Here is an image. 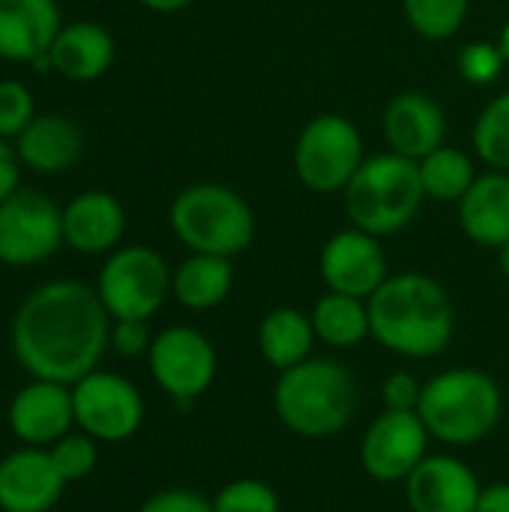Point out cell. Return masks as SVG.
Listing matches in <instances>:
<instances>
[{
	"label": "cell",
	"instance_id": "8992f818",
	"mask_svg": "<svg viewBox=\"0 0 509 512\" xmlns=\"http://www.w3.org/2000/svg\"><path fill=\"white\" fill-rule=\"evenodd\" d=\"M171 228L186 249L219 258H234L255 240L252 207L222 183L186 186L171 204Z\"/></svg>",
	"mask_w": 509,
	"mask_h": 512
},
{
	"label": "cell",
	"instance_id": "d6986e66",
	"mask_svg": "<svg viewBox=\"0 0 509 512\" xmlns=\"http://www.w3.org/2000/svg\"><path fill=\"white\" fill-rule=\"evenodd\" d=\"M126 231L123 204L102 189H90L75 195L63 207V240L75 252L99 255L120 243Z\"/></svg>",
	"mask_w": 509,
	"mask_h": 512
},
{
	"label": "cell",
	"instance_id": "7402d4cb",
	"mask_svg": "<svg viewBox=\"0 0 509 512\" xmlns=\"http://www.w3.org/2000/svg\"><path fill=\"white\" fill-rule=\"evenodd\" d=\"M48 54L54 72L72 81H93L114 63V39L96 21H72L60 27Z\"/></svg>",
	"mask_w": 509,
	"mask_h": 512
},
{
	"label": "cell",
	"instance_id": "1f68e13d",
	"mask_svg": "<svg viewBox=\"0 0 509 512\" xmlns=\"http://www.w3.org/2000/svg\"><path fill=\"white\" fill-rule=\"evenodd\" d=\"M459 75L468 81V84H492L501 78V69H504V54L498 48V42H468L462 51H459Z\"/></svg>",
	"mask_w": 509,
	"mask_h": 512
},
{
	"label": "cell",
	"instance_id": "52a82bcc",
	"mask_svg": "<svg viewBox=\"0 0 509 512\" xmlns=\"http://www.w3.org/2000/svg\"><path fill=\"white\" fill-rule=\"evenodd\" d=\"M171 276L174 273L156 249L126 246L102 264L96 294L111 321H150L171 294Z\"/></svg>",
	"mask_w": 509,
	"mask_h": 512
},
{
	"label": "cell",
	"instance_id": "5bb4252c",
	"mask_svg": "<svg viewBox=\"0 0 509 512\" xmlns=\"http://www.w3.org/2000/svg\"><path fill=\"white\" fill-rule=\"evenodd\" d=\"M483 483L456 453H429L405 480L411 512H477Z\"/></svg>",
	"mask_w": 509,
	"mask_h": 512
},
{
	"label": "cell",
	"instance_id": "6da1fadb",
	"mask_svg": "<svg viewBox=\"0 0 509 512\" xmlns=\"http://www.w3.org/2000/svg\"><path fill=\"white\" fill-rule=\"evenodd\" d=\"M111 345V315L96 288L57 279L18 306L12 318V351L21 369L39 381L78 384L99 369Z\"/></svg>",
	"mask_w": 509,
	"mask_h": 512
},
{
	"label": "cell",
	"instance_id": "8d00e7d4",
	"mask_svg": "<svg viewBox=\"0 0 509 512\" xmlns=\"http://www.w3.org/2000/svg\"><path fill=\"white\" fill-rule=\"evenodd\" d=\"M477 512H509V483H489V486H483Z\"/></svg>",
	"mask_w": 509,
	"mask_h": 512
},
{
	"label": "cell",
	"instance_id": "44dd1931",
	"mask_svg": "<svg viewBox=\"0 0 509 512\" xmlns=\"http://www.w3.org/2000/svg\"><path fill=\"white\" fill-rule=\"evenodd\" d=\"M459 222L480 246L501 249L509 243V171H489L471 183L459 201Z\"/></svg>",
	"mask_w": 509,
	"mask_h": 512
},
{
	"label": "cell",
	"instance_id": "e575fe53",
	"mask_svg": "<svg viewBox=\"0 0 509 512\" xmlns=\"http://www.w3.org/2000/svg\"><path fill=\"white\" fill-rule=\"evenodd\" d=\"M153 345V333L147 327V321H138V318H126V321H111V348L120 354V357H147Z\"/></svg>",
	"mask_w": 509,
	"mask_h": 512
},
{
	"label": "cell",
	"instance_id": "ab89813d",
	"mask_svg": "<svg viewBox=\"0 0 509 512\" xmlns=\"http://www.w3.org/2000/svg\"><path fill=\"white\" fill-rule=\"evenodd\" d=\"M498 48H501V54H504V60L509 63V24L501 30V39H498Z\"/></svg>",
	"mask_w": 509,
	"mask_h": 512
},
{
	"label": "cell",
	"instance_id": "5b68a950",
	"mask_svg": "<svg viewBox=\"0 0 509 512\" xmlns=\"http://www.w3.org/2000/svg\"><path fill=\"white\" fill-rule=\"evenodd\" d=\"M423 198L420 165L393 150L363 159L345 186V210L351 225L372 237L399 234L417 216Z\"/></svg>",
	"mask_w": 509,
	"mask_h": 512
},
{
	"label": "cell",
	"instance_id": "4dcf8cb0",
	"mask_svg": "<svg viewBox=\"0 0 509 512\" xmlns=\"http://www.w3.org/2000/svg\"><path fill=\"white\" fill-rule=\"evenodd\" d=\"M33 117V93L21 81H0V138H18Z\"/></svg>",
	"mask_w": 509,
	"mask_h": 512
},
{
	"label": "cell",
	"instance_id": "603a6c76",
	"mask_svg": "<svg viewBox=\"0 0 509 512\" xmlns=\"http://www.w3.org/2000/svg\"><path fill=\"white\" fill-rule=\"evenodd\" d=\"M255 339H258V354L276 372H288V369L300 366L303 360L315 357L312 351L318 342L312 318L291 306H279V309L267 312L258 324Z\"/></svg>",
	"mask_w": 509,
	"mask_h": 512
},
{
	"label": "cell",
	"instance_id": "9c48e42d",
	"mask_svg": "<svg viewBox=\"0 0 509 512\" xmlns=\"http://www.w3.org/2000/svg\"><path fill=\"white\" fill-rule=\"evenodd\" d=\"M147 366L156 387L177 405L198 402L216 381L219 357L213 342L186 324L165 327L153 336Z\"/></svg>",
	"mask_w": 509,
	"mask_h": 512
},
{
	"label": "cell",
	"instance_id": "ac0fdd59",
	"mask_svg": "<svg viewBox=\"0 0 509 512\" xmlns=\"http://www.w3.org/2000/svg\"><path fill=\"white\" fill-rule=\"evenodd\" d=\"M60 27L57 0H0V57L33 63L51 51Z\"/></svg>",
	"mask_w": 509,
	"mask_h": 512
},
{
	"label": "cell",
	"instance_id": "30bf717a",
	"mask_svg": "<svg viewBox=\"0 0 509 512\" xmlns=\"http://www.w3.org/2000/svg\"><path fill=\"white\" fill-rule=\"evenodd\" d=\"M75 423L84 435L99 444H123L144 426V396L141 390L114 372H90L72 384Z\"/></svg>",
	"mask_w": 509,
	"mask_h": 512
},
{
	"label": "cell",
	"instance_id": "83f0119b",
	"mask_svg": "<svg viewBox=\"0 0 509 512\" xmlns=\"http://www.w3.org/2000/svg\"><path fill=\"white\" fill-rule=\"evenodd\" d=\"M411 27L426 39H450L465 15L468 0H402Z\"/></svg>",
	"mask_w": 509,
	"mask_h": 512
},
{
	"label": "cell",
	"instance_id": "ffe728a7",
	"mask_svg": "<svg viewBox=\"0 0 509 512\" xmlns=\"http://www.w3.org/2000/svg\"><path fill=\"white\" fill-rule=\"evenodd\" d=\"M81 129L63 114H36L15 138L18 162L39 174H60L81 156Z\"/></svg>",
	"mask_w": 509,
	"mask_h": 512
},
{
	"label": "cell",
	"instance_id": "f1b7e54d",
	"mask_svg": "<svg viewBox=\"0 0 509 512\" xmlns=\"http://www.w3.org/2000/svg\"><path fill=\"white\" fill-rule=\"evenodd\" d=\"M210 501H213V512H282L279 492L258 477L231 480Z\"/></svg>",
	"mask_w": 509,
	"mask_h": 512
},
{
	"label": "cell",
	"instance_id": "277c9868",
	"mask_svg": "<svg viewBox=\"0 0 509 512\" xmlns=\"http://www.w3.org/2000/svg\"><path fill=\"white\" fill-rule=\"evenodd\" d=\"M417 414L432 441L450 450H465L483 444L501 426L504 390L483 369L453 366L423 381Z\"/></svg>",
	"mask_w": 509,
	"mask_h": 512
},
{
	"label": "cell",
	"instance_id": "f546056e",
	"mask_svg": "<svg viewBox=\"0 0 509 512\" xmlns=\"http://www.w3.org/2000/svg\"><path fill=\"white\" fill-rule=\"evenodd\" d=\"M96 444L99 441H93L90 435L81 432V435H63L57 444L48 447V453H51V459H54V465L66 483H78L96 471V465H99V447Z\"/></svg>",
	"mask_w": 509,
	"mask_h": 512
},
{
	"label": "cell",
	"instance_id": "2e32d148",
	"mask_svg": "<svg viewBox=\"0 0 509 512\" xmlns=\"http://www.w3.org/2000/svg\"><path fill=\"white\" fill-rule=\"evenodd\" d=\"M75 423V405L69 384L33 378L9 402V429L27 447H51L69 435Z\"/></svg>",
	"mask_w": 509,
	"mask_h": 512
},
{
	"label": "cell",
	"instance_id": "7a4b0ae2",
	"mask_svg": "<svg viewBox=\"0 0 509 512\" xmlns=\"http://www.w3.org/2000/svg\"><path fill=\"white\" fill-rule=\"evenodd\" d=\"M366 303L372 339L396 357H441L456 336L453 300L426 273H396Z\"/></svg>",
	"mask_w": 509,
	"mask_h": 512
},
{
	"label": "cell",
	"instance_id": "4316f807",
	"mask_svg": "<svg viewBox=\"0 0 509 512\" xmlns=\"http://www.w3.org/2000/svg\"><path fill=\"white\" fill-rule=\"evenodd\" d=\"M474 150L489 168L509 171V90L504 96L492 99L477 117Z\"/></svg>",
	"mask_w": 509,
	"mask_h": 512
},
{
	"label": "cell",
	"instance_id": "cb8c5ba5",
	"mask_svg": "<svg viewBox=\"0 0 509 512\" xmlns=\"http://www.w3.org/2000/svg\"><path fill=\"white\" fill-rule=\"evenodd\" d=\"M231 288H234L231 258H219V255L192 252L171 276V294L189 312H210L222 306Z\"/></svg>",
	"mask_w": 509,
	"mask_h": 512
},
{
	"label": "cell",
	"instance_id": "836d02e7",
	"mask_svg": "<svg viewBox=\"0 0 509 512\" xmlns=\"http://www.w3.org/2000/svg\"><path fill=\"white\" fill-rule=\"evenodd\" d=\"M138 512H213V501L201 495L198 489L186 486H171L156 495H150Z\"/></svg>",
	"mask_w": 509,
	"mask_h": 512
},
{
	"label": "cell",
	"instance_id": "d6a6232c",
	"mask_svg": "<svg viewBox=\"0 0 509 512\" xmlns=\"http://www.w3.org/2000/svg\"><path fill=\"white\" fill-rule=\"evenodd\" d=\"M423 396V381L405 369L390 372L381 381V405L384 411H417Z\"/></svg>",
	"mask_w": 509,
	"mask_h": 512
},
{
	"label": "cell",
	"instance_id": "8fae6325",
	"mask_svg": "<svg viewBox=\"0 0 509 512\" xmlns=\"http://www.w3.org/2000/svg\"><path fill=\"white\" fill-rule=\"evenodd\" d=\"M63 240V210L33 192L15 189L0 201V264L30 267L51 258Z\"/></svg>",
	"mask_w": 509,
	"mask_h": 512
},
{
	"label": "cell",
	"instance_id": "ba28073f",
	"mask_svg": "<svg viewBox=\"0 0 509 512\" xmlns=\"http://www.w3.org/2000/svg\"><path fill=\"white\" fill-rule=\"evenodd\" d=\"M363 159V135L342 114H321L309 120L294 147L300 183L321 195L345 192Z\"/></svg>",
	"mask_w": 509,
	"mask_h": 512
},
{
	"label": "cell",
	"instance_id": "9a60e30c",
	"mask_svg": "<svg viewBox=\"0 0 509 512\" xmlns=\"http://www.w3.org/2000/svg\"><path fill=\"white\" fill-rule=\"evenodd\" d=\"M63 489L66 480L45 447H21L0 459L3 512H51L63 498Z\"/></svg>",
	"mask_w": 509,
	"mask_h": 512
},
{
	"label": "cell",
	"instance_id": "7c38bea8",
	"mask_svg": "<svg viewBox=\"0 0 509 512\" xmlns=\"http://www.w3.org/2000/svg\"><path fill=\"white\" fill-rule=\"evenodd\" d=\"M432 435L417 411H381L360 444V465L375 483L396 486L420 468L429 456Z\"/></svg>",
	"mask_w": 509,
	"mask_h": 512
},
{
	"label": "cell",
	"instance_id": "4fadbf2b",
	"mask_svg": "<svg viewBox=\"0 0 509 512\" xmlns=\"http://www.w3.org/2000/svg\"><path fill=\"white\" fill-rule=\"evenodd\" d=\"M318 267L327 291L360 297V300H369L390 279L387 252L381 240L360 228L333 234L321 249Z\"/></svg>",
	"mask_w": 509,
	"mask_h": 512
},
{
	"label": "cell",
	"instance_id": "74e56055",
	"mask_svg": "<svg viewBox=\"0 0 509 512\" xmlns=\"http://www.w3.org/2000/svg\"><path fill=\"white\" fill-rule=\"evenodd\" d=\"M147 9H153V12H180V9H186L192 0H141Z\"/></svg>",
	"mask_w": 509,
	"mask_h": 512
},
{
	"label": "cell",
	"instance_id": "f35d334b",
	"mask_svg": "<svg viewBox=\"0 0 509 512\" xmlns=\"http://www.w3.org/2000/svg\"><path fill=\"white\" fill-rule=\"evenodd\" d=\"M498 261H501V273L507 276L509 282V243H504V246L498 249Z\"/></svg>",
	"mask_w": 509,
	"mask_h": 512
},
{
	"label": "cell",
	"instance_id": "d4e9b609",
	"mask_svg": "<svg viewBox=\"0 0 509 512\" xmlns=\"http://www.w3.org/2000/svg\"><path fill=\"white\" fill-rule=\"evenodd\" d=\"M315 336L321 345L336 348V351H351L372 339V324H369V303L360 297L336 294L327 291L318 297V303L309 312Z\"/></svg>",
	"mask_w": 509,
	"mask_h": 512
},
{
	"label": "cell",
	"instance_id": "d590c367",
	"mask_svg": "<svg viewBox=\"0 0 509 512\" xmlns=\"http://www.w3.org/2000/svg\"><path fill=\"white\" fill-rule=\"evenodd\" d=\"M18 153L12 144H6V138H0V201H6L15 189H18Z\"/></svg>",
	"mask_w": 509,
	"mask_h": 512
},
{
	"label": "cell",
	"instance_id": "3957f363",
	"mask_svg": "<svg viewBox=\"0 0 509 512\" xmlns=\"http://www.w3.org/2000/svg\"><path fill=\"white\" fill-rule=\"evenodd\" d=\"M360 408L354 372L333 357H309L279 372L273 387V411L297 438L324 441L345 432Z\"/></svg>",
	"mask_w": 509,
	"mask_h": 512
},
{
	"label": "cell",
	"instance_id": "484cf974",
	"mask_svg": "<svg viewBox=\"0 0 509 512\" xmlns=\"http://www.w3.org/2000/svg\"><path fill=\"white\" fill-rule=\"evenodd\" d=\"M417 165H420L423 192L426 198H435V201H462L471 183L477 180L471 156L456 147L441 144Z\"/></svg>",
	"mask_w": 509,
	"mask_h": 512
},
{
	"label": "cell",
	"instance_id": "e0dca14e",
	"mask_svg": "<svg viewBox=\"0 0 509 512\" xmlns=\"http://www.w3.org/2000/svg\"><path fill=\"white\" fill-rule=\"evenodd\" d=\"M444 132L447 120L441 105L420 90H405L393 96L384 108V138L399 156H408L414 162L426 159L444 144Z\"/></svg>",
	"mask_w": 509,
	"mask_h": 512
}]
</instances>
